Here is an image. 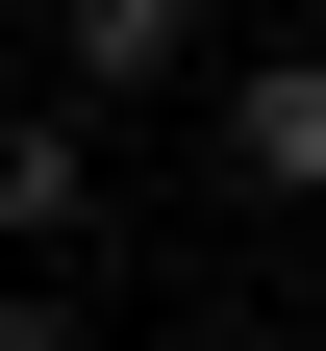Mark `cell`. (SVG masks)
Listing matches in <instances>:
<instances>
[{"mask_svg": "<svg viewBox=\"0 0 326 351\" xmlns=\"http://www.w3.org/2000/svg\"><path fill=\"white\" fill-rule=\"evenodd\" d=\"M226 176H251V201H326V51H251L226 75Z\"/></svg>", "mask_w": 326, "mask_h": 351, "instance_id": "6da1fadb", "label": "cell"}, {"mask_svg": "<svg viewBox=\"0 0 326 351\" xmlns=\"http://www.w3.org/2000/svg\"><path fill=\"white\" fill-rule=\"evenodd\" d=\"M75 226H101V125L25 101V125H0V251H75Z\"/></svg>", "mask_w": 326, "mask_h": 351, "instance_id": "7a4b0ae2", "label": "cell"}, {"mask_svg": "<svg viewBox=\"0 0 326 351\" xmlns=\"http://www.w3.org/2000/svg\"><path fill=\"white\" fill-rule=\"evenodd\" d=\"M51 75L75 101H151V75H201V0H51Z\"/></svg>", "mask_w": 326, "mask_h": 351, "instance_id": "3957f363", "label": "cell"}, {"mask_svg": "<svg viewBox=\"0 0 326 351\" xmlns=\"http://www.w3.org/2000/svg\"><path fill=\"white\" fill-rule=\"evenodd\" d=\"M0 351H75V301H51V276H0Z\"/></svg>", "mask_w": 326, "mask_h": 351, "instance_id": "277c9868", "label": "cell"}]
</instances>
